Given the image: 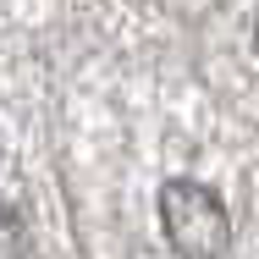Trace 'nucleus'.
Returning a JSON list of instances; mask_svg holds the SVG:
<instances>
[{"mask_svg":"<svg viewBox=\"0 0 259 259\" xmlns=\"http://www.w3.org/2000/svg\"><path fill=\"white\" fill-rule=\"evenodd\" d=\"M160 232L177 259H226L232 248V215L204 182L171 177L160 188Z\"/></svg>","mask_w":259,"mask_h":259,"instance_id":"obj_1","label":"nucleus"},{"mask_svg":"<svg viewBox=\"0 0 259 259\" xmlns=\"http://www.w3.org/2000/svg\"><path fill=\"white\" fill-rule=\"evenodd\" d=\"M0 259H22V221L0 209Z\"/></svg>","mask_w":259,"mask_h":259,"instance_id":"obj_2","label":"nucleus"},{"mask_svg":"<svg viewBox=\"0 0 259 259\" xmlns=\"http://www.w3.org/2000/svg\"><path fill=\"white\" fill-rule=\"evenodd\" d=\"M254 50H259V11H254Z\"/></svg>","mask_w":259,"mask_h":259,"instance_id":"obj_3","label":"nucleus"}]
</instances>
